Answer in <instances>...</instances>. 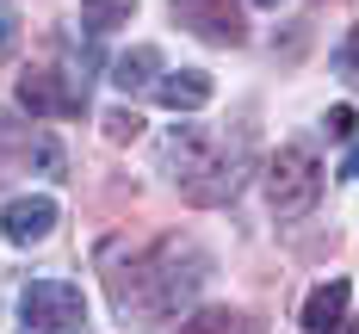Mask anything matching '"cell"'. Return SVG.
<instances>
[{
	"mask_svg": "<svg viewBox=\"0 0 359 334\" xmlns=\"http://www.w3.org/2000/svg\"><path fill=\"white\" fill-rule=\"evenodd\" d=\"M161 161H168L174 186L192 204H223V198H236V186H242L236 155L223 143H211L205 130H174V137L161 143Z\"/></svg>",
	"mask_w": 359,
	"mask_h": 334,
	"instance_id": "obj_1",
	"label": "cell"
},
{
	"mask_svg": "<svg viewBox=\"0 0 359 334\" xmlns=\"http://www.w3.org/2000/svg\"><path fill=\"white\" fill-rule=\"evenodd\" d=\"M266 198H273L279 217H310V211H316V198H323V167H316L310 143H285L266 161Z\"/></svg>",
	"mask_w": 359,
	"mask_h": 334,
	"instance_id": "obj_2",
	"label": "cell"
},
{
	"mask_svg": "<svg viewBox=\"0 0 359 334\" xmlns=\"http://www.w3.org/2000/svg\"><path fill=\"white\" fill-rule=\"evenodd\" d=\"M81 316H87V303H81V291L62 285V279H43V285H32V291L19 297L25 334H69V328H81Z\"/></svg>",
	"mask_w": 359,
	"mask_h": 334,
	"instance_id": "obj_3",
	"label": "cell"
},
{
	"mask_svg": "<svg viewBox=\"0 0 359 334\" xmlns=\"http://www.w3.org/2000/svg\"><path fill=\"white\" fill-rule=\"evenodd\" d=\"M19 99L32 118H74V111L87 106V87H69L62 69H25L19 81Z\"/></svg>",
	"mask_w": 359,
	"mask_h": 334,
	"instance_id": "obj_4",
	"label": "cell"
},
{
	"mask_svg": "<svg viewBox=\"0 0 359 334\" xmlns=\"http://www.w3.org/2000/svg\"><path fill=\"white\" fill-rule=\"evenodd\" d=\"M180 25L205 43H242V19H236V0H174Z\"/></svg>",
	"mask_w": 359,
	"mask_h": 334,
	"instance_id": "obj_5",
	"label": "cell"
},
{
	"mask_svg": "<svg viewBox=\"0 0 359 334\" xmlns=\"http://www.w3.org/2000/svg\"><path fill=\"white\" fill-rule=\"evenodd\" d=\"M56 229V198H13L6 211H0V235L13 242V248H32Z\"/></svg>",
	"mask_w": 359,
	"mask_h": 334,
	"instance_id": "obj_6",
	"label": "cell"
},
{
	"mask_svg": "<svg viewBox=\"0 0 359 334\" xmlns=\"http://www.w3.org/2000/svg\"><path fill=\"white\" fill-rule=\"evenodd\" d=\"M347 279H328L304 303V334H347Z\"/></svg>",
	"mask_w": 359,
	"mask_h": 334,
	"instance_id": "obj_7",
	"label": "cell"
},
{
	"mask_svg": "<svg viewBox=\"0 0 359 334\" xmlns=\"http://www.w3.org/2000/svg\"><path fill=\"white\" fill-rule=\"evenodd\" d=\"M155 99H161L168 111H198V106H211V74H198V69L161 74V81H155Z\"/></svg>",
	"mask_w": 359,
	"mask_h": 334,
	"instance_id": "obj_8",
	"label": "cell"
},
{
	"mask_svg": "<svg viewBox=\"0 0 359 334\" xmlns=\"http://www.w3.org/2000/svg\"><path fill=\"white\" fill-rule=\"evenodd\" d=\"M32 130H25V124H19V118H6V111H0V180H13V174H19V167H25V155H32Z\"/></svg>",
	"mask_w": 359,
	"mask_h": 334,
	"instance_id": "obj_9",
	"label": "cell"
},
{
	"mask_svg": "<svg viewBox=\"0 0 359 334\" xmlns=\"http://www.w3.org/2000/svg\"><path fill=\"white\" fill-rule=\"evenodd\" d=\"M161 69V56H155V50H130V56H118V62H111V81H118V87H124V93H137V87H149V74Z\"/></svg>",
	"mask_w": 359,
	"mask_h": 334,
	"instance_id": "obj_10",
	"label": "cell"
},
{
	"mask_svg": "<svg viewBox=\"0 0 359 334\" xmlns=\"http://www.w3.org/2000/svg\"><path fill=\"white\" fill-rule=\"evenodd\" d=\"M137 13V0H81V25L100 37V32H118L124 19Z\"/></svg>",
	"mask_w": 359,
	"mask_h": 334,
	"instance_id": "obj_11",
	"label": "cell"
},
{
	"mask_svg": "<svg viewBox=\"0 0 359 334\" xmlns=\"http://www.w3.org/2000/svg\"><path fill=\"white\" fill-rule=\"evenodd\" d=\"M180 334H236V316L229 309H198V316H186Z\"/></svg>",
	"mask_w": 359,
	"mask_h": 334,
	"instance_id": "obj_12",
	"label": "cell"
},
{
	"mask_svg": "<svg viewBox=\"0 0 359 334\" xmlns=\"http://www.w3.org/2000/svg\"><path fill=\"white\" fill-rule=\"evenodd\" d=\"M130 137H143V118H137L130 106L106 111V143H130Z\"/></svg>",
	"mask_w": 359,
	"mask_h": 334,
	"instance_id": "obj_13",
	"label": "cell"
},
{
	"mask_svg": "<svg viewBox=\"0 0 359 334\" xmlns=\"http://www.w3.org/2000/svg\"><path fill=\"white\" fill-rule=\"evenodd\" d=\"M32 155H37V174H43V180H62V174H69V167H62V148L50 143V137H37Z\"/></svg>",
	"mask_w": 359,
	"mask_h": 334,
	"instance_id": "obj_14",
	"label": "cell"
},
{
	"mask_svg": "<svg viewBox=\"0 0 359 334\" xmlns=\"http://www.w3.org/2000/svg\"><path fill=\"white\" fill-rule=\"evenodd\" d=\"M334 74H347V81H359V25L347 37H341V50H334Z\"/></svg>",
	"mask_w": 359,
	"mask_h": 334,
	"instance_id": "obj_15",
	"label": "cell"
},
{
	"mask_svg": "<svg viewBox=\"0 0 359 334\" xmlns=\"http://www.w3.org/2000/svg\"><path fill=\"white\" fill-rule=\"evenodd\" d=\"M353 118H359L353 106H328V118H323V124H328V137H353Z\"/></svg>",
	"mask_w": 359,
	"mask_h": 334,
	"instance_id": "obj_16",
	"label": "cell"
},
{
	"mask_svg": "<svg viewBox=\"0 0 359 334\" xmlns=\"http://www.w3.org/2000/svg\"><path fill=\"white\" fill-rule=\"evenodd\" d=\"M6 43H13V6L0 0V50H6Z\"/></svg>",
	"mask_w": 359,
	"mask_h": 334,
	"instance_id": "obj_17",
	"label": "cell"
},
{
	"mask_svg": "<svg viewBox=\"0 0 359 334\" xmlns=\"http://www.w3.org/2000/svg\"><path fill=\"white\" fill-rule=\"evenodd\" d=\"M347 174H353V180H359V143H353V155H347Z\"/></svg>",
	"mask_w": 359,
	"mask_h": 334,
	"instance_id": "obj_18",
	"label": "cell"
},
{
	"mask_svg": "<svg viewBox=\"0 0 359 334\" xmlns=\"http://www.w3.org/2000/svg\"><path fill=\"white\" fill-rule=\"evenodd\" d=\"M254 6H279V0H254Z\"/></svg>",
	"mask_w": 359,
	"mask_h": 334,
	"instance_id": "obj_19",
	"label": "cell"
},
{
	"mask_svg": "<svg viewBox=\"0 0 359 334\" xmlns=\"http://www.w3.org/2000/svg\"><path fill=\"white\" fill-rule=\"evenodd\" d=\"M353 334H359V328H353Z\"/></svg>",
	"mask_w": 359,
	"mask_h": 334,
	"instance_id": "obj_20",
	"label": "cell"
}]
</instances>
